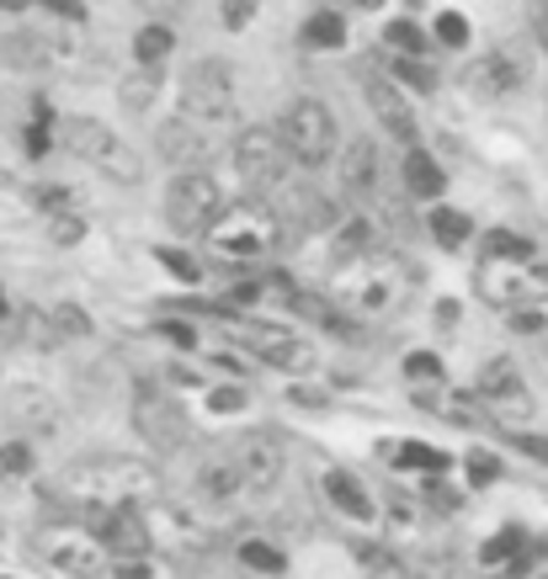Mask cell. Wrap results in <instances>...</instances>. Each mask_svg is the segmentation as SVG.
Returning <instances> with one entry per match:
<instances>
[{
  "mask_svg": "<svg viewBox=\"0 0 548 579\" xmlns=\"http://www.w3.org/2000/svg\"><path fill=\"white\" fill-rule=\"evenodd\" d=\"M38 495L53 516L81 521V527L96 532L107 516L139 510V505H150L160 495V473L139 457H81L64 473H53Z\"/></svg>",
  "mask_w": 548,
  "mask_h": 579,
  "instance_id": "obj_1",
  "label": "cell"
},
{
  "mask_svg": "<svg viewBox=\"0 0 548 579\" xmlns=\"http://www.w3.org/2000/svg\"><path fill=\"white\" fill-rule=\"evenodd\" d=\"M410 292H416V266L389 255V250L346 261L336 277V303L352 319H389L410 303Z\"/></svg>",
  "mask_w": 548,
  "mask_h": 579,
  "instance_id": "obj_2",
  "label": "cell"
},
{
  "mask_svg": "<svg viewBox=\"0 0 548 579\" xmlns=\"http://www.w3.org/2000/svg\"><path fill=\"white\" fill-rule=\"evenodd\" d=\"M283 240V229H277V218L266 213V203H229L218 213V224L209 229V250L218 261H229V266H255V261H266L272 250Z\"/></svg>",
  "mask_w": 548,
  "mask_h": 579,
  "instance_id": "obj_3",
  "label": "cell"
},
{
  "mask_svg": "<svg viewBox=\"0 0 548 579\" xmlns=\"http://www.w3.org/2000/svg\"><path fill=\"white\" fill-rule=\"evenodd\" d=\"M59 144H64V155L85 160V166L102 170V176L118 181V186H139V181H144L139 155H133L107 123H96V118H64V123H59Z\"/></svg>",
  "mask_w": 548,
  "mask_h": 579,
  "instance_id": "obj_4",
  "label": "cell"
},
{
  "mask_svg": "<svg viewBox=\"0 0 548 579\" xmlns=\"http://www.w3.org/2000/svg\"><path fill=\"white\" fill-rule=\"evenodd\" d=\"M277 138L288 144V155H294L298 166H325V160L336 155V118H331L325 101L298 96V101L283 107V118H277Z\"/></svg>",
  "mask_w": 548,
  "mask_h": 579,
  "instance_id": "obj_5",
  "label": "cell"
},
{
  "mask_svg": "<svg viewBox=\"0 0 548 579\" xmlns=\"http://www.w3.org/2000/svg\"><path fill=\"white\" fill-rule=\"evenodd\" d=\"M181 118L198 128L235 118V70L224 59H198L181 81Z\"/></svg>",
  "mask_w": 548,
  "mask_h": 579,
  "instance_id": "obj_6",
  "label": "cell"
},
{
  "mask_svg": "<svg viewBox=\"0 0 548 579\" xmlns=\"http://www.w3.org/2000/svg\"><path fill=\"white\" fill-rule=\"evenodd\" d=\"M224 192H218V181H213L209 170H198V176H170L166 186V218L176 234H209L213 224H218V213H224Z\"/></svg>",
  "mask_w": 548,
  "mask_h": 579,
  "instance_id": "obj_7",
  "label": "cell"
},
{
  "mask_svg": "<svg viewBox=\"0 0 548 579\" xmlns=\"http://www.w3.org/2000/svg\"><path fill=\"white\" fill-rule=\"evenodd\" d=\"M133 431H139L155 453H176V447L192 442L187 410L170 399L166 388H155V383H139V388H133Z\"/></svg>",
  "mask_w": 548,
  "mask_h": 579,
  "instance_id": "obj_8",
  "label": "cell"
},
{
  "mask_svg": "<svg viewBox=\"0 0 548 579\" xmlns=\"http://www.w3.org/2000/svg\"><path fill=\"white\" fill-rule=\"evenodd\" d=\"M266 213L277 218L283 234H314V229H331V224H336V203H331L320 186L294 181V176H283V181L266 192Z\"/></svg>",
  "mask_w": 548,
  "mask_h": 579,
  "instance_id": "obj_9",
  "label": "cell"
},
{
  "mask_svg": "<svg viewBox=\"0 0 548 579\" xmlns=\"http://www.w3.org/2000/svg\"><path fill=\"white\" fill-rule=\"evenodd\" d=\"M294 166V155H288V144L277 138V128H240V138H235V170H240V181L251 186V192H272L283 176Z\"/></svg>",
  "mask_w": 548,
  "mask_h": 579,
  "instance_id": "obj_10",
  "label": "cell"
},
{
  "mask_svg": "<svg viewBox=\"0 0 548 579\" xmlns=\"http://www.w3.org/2000/svg\"><path fill=\"white\" fill-rule=\"evenodd\" d=\"M38 553L53 569H64V575H75V579H102V569H107V547H102V538H96L91 527H81V521L48 527L38 542Z\"/></svg>",
  "mask_w": 548,
  "mask_h": 579,
  "instance_id": "obj_11",
  "label": "cell"
},
{
  "mask_svg": "<svg viewBox=\"0 0 548 579\" xmlns=\"http://www.w3.org/2000/svg\"><path fill=\"white\" fill-rule=\"evenodd\" d=\"M235 335H240V346L251 351L261 367H277V373H309L314 367V346H303L294 330H283V325H255V319H235Z\"/></svg>",
  "mask_w": 548,
  "mask_h": 579,
  "instance_id": "obj_12",
  "label": "cell"
},
{
  "mask_svg": "<svg viewBox=\"0 0 548 579\" xmlns=\"http://www.w3.org/2000/svg\"><path fill=\"white\" fill-rule=\"evenodd\" d=\"M527 85V59H522V48H490V53H479L474 64H468V91L474 96H485V101H501L511 91H522Z\"/></svg>",
  "mask_w": 548,
  "mask_h": 579,
  "instance_id": "obj_13",
  "label": "cell"
},
{
  "mask_svg": "<svg viewBox=\"0 0 548 579\" xmlns=\"http://www.w3.org/2000/svg\"><path fill=\"white\" fill-rule=\"evenodd\" d=\"M224 453H229V462H235L246 495H266V490L283 479V447H277L272 436H261V431L240 436V442H229Z\"/></svg>",
  "mask_w": 548,
  "mask_h": 579,
  "instance_id": "obj_14",
  "label": "cell"
},
{
  "mask_svg": "<svg viewBox=\"0 0 548 579\" xmlns=\"http://www.w3.org/2000/svg\"><path fill=\"white\" fill-rule=\"evenodd\" d=\"M341 186H346V197L352 203H383V155L373 138H357L352 149H346V160H341Z\"/></svg>",
  "mask_w": 548,
  "mask_h": 579,
  "instance_id": "obj_15",
  "label": "cell"
},
{
  "mask_svg": "<svg viewBox=\"0 0 548 579\" xmlns=\"http://www.w3.org/2000/svg\"><path fill=\"white\" fill-rule=\"evenodd\" d=\"M160 155H166L170 166H181V176H198V170L213 160V144H209V128L187 123V118H176V123L160 128Z\"/></svg>",
  "mask_w": 548,
  "mask_h": 579,
  "instance_id": "obj_16",
  "label": "cell"
},
{
  "mask_svg": "<svg viewBox=\"0 0 548 579\" xmlns=\"http://www.w3.org/2000/svg\"><path fill=\"white\" fill-rule=\"evenodd\" d=\"M479 292H485V303H501V309H522V298H533L538 282H533V272H516L511 261H485L479 266Z\"/></svg>",
  "mask_w": 548,
  "mask_h": 579,
  "instance_id": "obj_17",
  "label": "cell"
},
{
  "mask_svg": "<svg viewBox=\"0 0 548 579\" xmlns=\"http://www.w3.org/2000/svg\"><path fill=\"white\" fill-rule=\"evenodd\" d=\"M102 547L123 564V558H150V527H144V510H118L96 527Z\"/></svg>",
  "mask_w": 548,
  "mask_h": 579,
  "instance_id": "obj_18",
  "label": "cell"
},
{
  "mask_svg": "<svg viewBox=\"0 0 548 579\" xmlns=\"http://www.w3.org/2000/svg\"><path fill=\"white\" fill-rule=\"evenodd\" d=\"M362 85H368V101H373V112L383 118V128H389L400 144H410V149H416V118H410L405 96L383 81V75H362Z\"/></svg>",
  "mask_w": 548,
  "mask_h": 579,
  "instance_id": "obj_19",
  "label": "cell"
},
{
  "mask_svg": "<svg viewBox=\"0 0 548 579\" xmlns=\"http://www.w3.org/2000/svg\"><path fill=\"white\" fill-rule=\"evenodd\" d=\"M325 495H331V505H336L341 516H352V521H373V516H379V505L362 490V479L346 473V468H331V473H325Z\"/></svg>",
  "mask_w": 548,
  "mask_h": 579,
  "instance_id": "obj_20",
  "label": "cell"
},
{
  "mask_svg": "<svg viewBox=\"0 0 548 579\" xmlns=\"http://www.w3.org/2000/svg\"><path fill=\"white\" fill-rule=\"evenodd\" d=\"M288 309H294L298 319H309V325H320V330H331V335H357V319H352L341 303L320 298V292H294Z\"/></svg>",
  "mask_w": 548,
  "mask_h": 579,
  "instance_id": "obj_21",
  "label": "cell"
},
{
  "mask_svg": "<svg viewBox=\"0 0 548 579\" xmlns=\"http://www.w3.org/2000/svg\"><path fill=\"white\" fill-rule=\"evenodd\" d=\"M198 495L213 499V505H235V499L246 495V484H240V473H235L229 453H213L209 462H203V473H198Z\"/></svg>",
  "mask_w": 548,
  "mask_h": 579,
  "instance_id": "obj_22",
  "label": "cell"
},
{
  "mask_svg": "<svg viewBox=\"0 0 548 579\" xmlns=\"http://www.w3.org/2000/svg\"><path fill=\"white\" fill-rule=\"evenodd\" d=\"M400 181H405V192H410V197H442V186H448L442 166H437L426 149H410V155H405V166H400Z\"/></svg>",
  "mask_w": 548,
  "mask_h": 579,
  "instance_id": "obj_23",
  "label": "cell"
},
{
  "mask_svg": "<svg viewBox=\"0 0 548 579\" xmlns=\"http://www.w3.org/2000/svg\"><path fill=\"white\" fill-rule=\"evenodd\" d=\"M511 394H522V377H516V362L511 357H496V362H485V373L474 383V399L479 405H501Z\"/></svg>",
  "mask_w": 548,
  "mask_h": 579,
  "instance_id": "obj_24",
  "label": "cell"
},
{
  "mask_svg": "<svg viewBox=\"0 0 548 579\" xmlns=\"http://www.w3.org/2000/svg\"><path fill=\"white\" fill-rule=\"evenodd\" d=\"M5 410H11V420L16 425H27V431H53V399L48 394H38V388H16L11 399H5Z\"/></svg>",
  "mask_w": 548,
  "mask_h": 579,
  "instance_id": "obj_25",
  "label": "cell"
},
{
  "mask_svg": "<svg viewBox=\"0 0 548 579\" xmlns=\"http://www.w3.org/2000/svg\"><path fill=\"white\" fill-rule=\"evenodd\" d=\"M170 53H176V27H166V22L139 27V38H133V59H139L144 70H160Z\"/></svg>",
  "mask_w": 548,
  "mask_h": 579,
  "instance_id": "obj_26",
  "label": "cell"
},
{
  "mask_svg": "<svg viewBox=\"0 0 548 579\" xmlns=\"http://www.w3.org/2000/svg\"><path fill=\"white\" fill-rule=\"evenodd\" d=\"M298 43L303 48H341L346 43V16L341 11H309L303 27H298Z\"/></svg>",
  "mask_w": 548,
  "mask_h": 579,
  "instance_id": "obj_27",
  "label": "cell"
},
{
  "mask_svg": "<svg viewBox=\"0 0 548 579\" xmlns=\"http://www.w3.org/2000/svg\"><path fill=\"white\" fill-rule=\"evenodd\" d=\"M485 261H511V266H538V245L527 234H511V229H496L485 240Z\"/></svg>",
  "mask_w": 548,
  "mask_h": 579,
  "instance_id": "obj_28",
  "label": "cell"
},
{
  "mask_svg": "<svg viewBox=\"0 0 548 579\" xmlns=\"http://www.w3.org/2000/svg\"><path fill=\"white\" fill-rule=\"evenodd\" d=\"M426 43H431V38H426V27H416L410 16H400V22H389V27H383V48H389L394 59H421Z\"/></svg>",
  "mask_w": 548,
  "mask_h": 579,
  "instance_id": "obj_29",
  "label": "cell"
},
{
  "mask_svg": "<svg viewBox=\"0 0 548 579\" xmlns=\"http://www.w3.org/2000/svg\"><path fill=\"white\" fill-rule=\"evenodd\" d=\"M155 96H160V70H144V64H139V70L123 81V107L128 112H150Z\"/></svg>",
  "mask_w": 548,
  "mask_h": 579,
  "instance_id": "obj_30",
  "label": "cell"
},
{
  "mask_svg": "<svg viewBox=\"0 0 548 579\" xmlns=\"http://www.w3.org/2000/svg\"><path fill=\"white\" fill-rule=\"evenodd\" d=\"M431 234H437V240H442V245L453 250V245H464L468 234H474V224H468L464 213H458V207H431Z\"/></svg>",
  "mask_w": 548,
  "mask_h": 579,
  "instance_id": "obj_31",
  "label": "cell"
},
{
  "mask_svg": "<svg viewBox=\"0 0 548 579\" xmlns=\"http://www.w3.org/2000/svg\"><path fill=\"white\" fill-rule=\"evenodd\" d=\"M405 383L416 388V399L426 394V383H431V388H442V362H437L431 351H410V357H405Z\"/></svg>",
  "mask_w": 548,
  "mask_h": 579,
  "instance_id": "obj_32",
  "label": "cell"
},
{
  "mask_svg": "<svg viewBox=\"0 0 548 579\" xmlns=\"http://www.w3.org/2000/svg\"><path fill=\"white\" fill-rule=\"evenodd\" d=\"M394 462H400V468H421V473H442V468H448V453H437L431 442H405V447L394 453Z\"/></svg>",
  "mask_w": 548,
  "mask_h": 579,
  "instance_id": "obj_33",
  "label": "cell"
},
{
  "mask_svg": "<svg viewBox=\"0 0 548 579\" xmlns=\"http://www.w3.org/2000/svg\"><path fill=\"white\" fill-rule=\"evenodd\" d=\"M240 564H246V569H255V575H283V569H288V558H283L272 542H255V538L240 547Z\"/></svg>",
  "mask_w": 548,
  "mask_h": 579,
  "instance_id": "obj_34",
  "label": "cell"
},
{
  "mask_svg": "<svg viewBox=\"0 0 548 579\" xmlns=\"http://www.w3.org/2000/svg\"><path fill=\"white\" fill-rule=\"evenodd\" d=\"M48 325H53V335H59V340H81V335H91V314H85V309H75V303H59V309L48 314Z\"/></svg>",
  "mask_w": 548,
  "mask_h": 579,
  "instance_id": "obj_35",
  "label": "cell"
},
{
  "mask_svg": "<svg viewBox=\"0 0 548 579\" xmlns=\"http://www.w3.org/2000/svg\"><path fill=\"white\" fill-rule=\"evenodd\" d=\"M522 547H527V532H516V527H507V532H496V538H490L485 547H479V558H485V564H511V558H516Z\"/></svg>",
  "mask_w": 548,
  "mask_h": 579,
  "instance_id": "obj_36",
  "label": "cell"
},
{
  "mask_svg": "<svg viewBox=\"0 0 548 579\" xmlns=\"http://www.w3.org/2000/svg\"><path fill=\"white\" fill-rule=\"evenodd\" d=\"M362 569H368V579H410V569L389 547H362Z\"/></svg>",
  "mask_w": 548,
  "mask_h": 579,
  "instance_id": "obj_37",
  "label": "cell"
},
{
  "mask_svg": "<svg viewBox=\"0 0 548 579\" xmlns=\"http://www.w3.org/2000/svg\"><path fill=\"white\" fill-rule=\"evenodd\" d=\"M389 70H394V81L416 85V91H437V70L426 59H389Z\"/></svg>",
  "mask_w": 548,
  "mask_h": 579,
  "instance_id": "obj_38",
  "label": "cell"
},
{
  "mask_svg": "<svg viewBox=\"0 0 548 579\" xmlns=\"http://www.w3.org/2000/svg\"><path fill=\"white\" fill-rule=\"evenodd\" d=\"M448 420L453 425H479L485 420V405L474 394H448Z\"/></svg>",
  "mask_w": 548,
  "mask_h": 579,
  "instance_id": "obj_39",
  "label": "cell"
},
{
  "mask_svg": "<svg viewBox=\"0 0 548 579\" xmlns=\"http://www.w3.org/2000/svg\"><path fill=\"white\" fill-rule=\"evenodd\" d=\"M155 255H160V266H166L170 277H181V282H198V277H203L198 261H192L187 250H155Z\"/></svg>",
  "mask_w": 548,
  "mask_h": 579,
  "instance_id": "obj_40",
  "label": "cell"
},
{
  "mask_svg": "<svg viewBox=\"0 0 548 579\" xmlns=\"http://www.w3.org/2000/svg\"><path fill=\"white\" fill-rule=\"evenodd\" d=\"M0 473H33V447L27 442H5L0 447Z\"/></svg>",
  "mask_w": 548,
  "mask_h": 579,
  "instance_id": "obj_41",
  "label": "cell"
},
{
  "mask_svg": "<svg viewBox=\"0 0 548 579\" xmlns=\"http://www.w3.org/2000/svg\"><path fill=\"white\" fill-rule=\"evenodd\" d=\"M48 234H53L59 245H81L85 218H81V213H64V218H48Z\"/></svg>",
  "mask_w": 548,
  "mask_h": 579,
  "instance_id": "obj_42",
  "label": "cell"
},
{
  "mask_svg": "<svg viewBox=\"0 0 548 579\" xmlns=\"http://www.w3.org/2000/svg\"><path fill=\"white\" fill-rule=\"evenodd\" d=\"M496 479H501V462H496V457L490 453L468 457V484H474V490H485V484H496Z\"/></svg>",
  "mask_w": 548,
  "mask_h": 579,
  "instance_id": "obj_43",
  "label": "cell"
},
{
  "mask_svg": "<svg viewBox=\"0 0 548 579\" xmlns=\"http://www.w3.org/2000/svg\"><path fill=\"white\" fill-rule=\"evenodd\" d=\"M437 38L448 43V48H464V43H468V22L458 16V11H442V16H437Z\"/></svg>",
  "mask_w": 548,
  "mask_h": 579,
  "instance_id": "obj_44",
  "label": "cell"
},
{
  "mask_svg": "<svg viewBox=\"0 0 548 579\" xmlns=\"http://www.w3.org/2000/svg\"><path fill=\"white\" fill-rule=\"evenodd\" d=\"M544 558H548V542H527V547L507 564V579H527V569H533V564H544Z\"/></svg>",
  "mask_w": 548,
  "mask_h": 579,
  "instance_id": "obj_45",
  "label": "cell"
},
{
  "mask_svg": "<svg viewBox=\"0 0 548 579\" xmlns=\"http://www.w3.org/2000/svg\"><path fill=\"white\" fill-rule=\"evenodd\" d=\"M511 330H522V335H538V330H548V319L538 314V309H516L511 314Z\"/></svg>",
  "mask_w": 548,
  "mask_h": 579,
  "instance_id": "obj_46",
  "label": "cell"
},
{
  "mask_svg": "<svg viewBox=\"0 0 548 579\" xmlns=\"http://www.w3.org/2000/svg\"><path fill=\"white\" fill-rule=\"evenodd\" d=\"M209 405H213L218 414H235L240 405H246V394H240V388H213V394H209Z\"/></svg>",
  "mask_w": 548,
  "mask_h": 579,
  "instance_id": "obj_47",
  "label": "cell"
},
{
  "mask_svg": "<svg viewBox=\"0 0 548 579\" xmlns=\"http://www.w3.org/2000/svg\"><path fill=\"white\" fill-rule=\"evenodd\" d=\"M112 575L118 579H155V564H150V558H123Z\"/></svg>",
  "mask_w": 548,
  "mask_h": 579,
  "instance_id": "obj_48",
  "label": "cell"
},
{
  "mask_svg": "<svg viewBox=\"0 0 548 579\" xmlns=\"http://www.w3.org/2000/svg\"><path fill=\"white\" fill-rule=\"evenodd\" d=\"M426 505H437V510H458L464 499H458V490H448V484H431V490H426Z\"/></svg>",
  "mask_w": 548,
  "mask_h": 579,
  "instance_id": "obj_49",
  "label": "cell"
},
{
  "mask_svg": "<svg viewBox=\"0 0 548 579\" xmlns=\"http://www.w3.org/2000/svg\"><path fill=\"white\" fill-rule=\"evenodd\" d=\"M251 16H255V5H246V0H240V5H224V27H229V33H240Z\"/></svg>",
  "mask_w": 548,
  "mask_h": 579,
  "instance_id": "obj_50",
  "label": "cell"
},
{
  "mask_svg": "<svg viewBox=\"0 0 548 579\" xmlns=\"http://www.w3.org/2000/svg\"><path fill=\"white\" fill-rule=\"evenodd\" d=\"M511 442H516V447H522L527 457H538V462H548V436H527V431H522V436H511Z\"/></svg>",
  "mask_w": 548,
  "mask_h": 579,
  "instance_id": "obj_51",
  "label": "cell"
},
{
  "mask_svg": "<svg viewBox=\"0 0 548 579\" xmlns=\"http://www.w3.org/2000/svg\"><path fill=\"white\" fill-rule=\"evenodd\" d=\"M160 335H166V340H176V346H192V340H198V335H192V325H181V319H166V325H160Z\"/></svg>",
  "mask_w": 548,
  "mask_h": 579,
  "instance_id": "obj_52",
  "label": "cell"
},
{
  "mask_svg": "<svg viewBox=\"0 0 548 579\" xmlns=\"http://www.w3.org/2000/svg\"><path fill=\"white\" fill-rule=\"evenodd\" d=\"M533 33H538V43L548 48V5H538V11H533Z\"/></svg>",
  "mask_w": 548,
  "mask_h": 579,
  "instance_id": "obj_53",
  "label": "cell"
},
{
  "mask_svg": "<svg viewBox=\"0 0 548 579\" xmlns=\"http://www.w3.org/2000/svg\"><path fill=\"white\" fill-rule=\"evenodd\" d=\"M533 282H538V288H548V266H533Z\"/></svg>",
  "mask_w": 548,
  "mask_h": 579,
  "instance_id": "obj_54",
  "label": "cell"
},
{
  "mask_svg": "<svg viewBox=\"0 0 548 579\" xmlns=\"http://www.w3.org/2000/svg\"><path fill=\"white\" fill-rule=\"evenodd\" d=\"M0 319H5V298H0Z\"/></svg>",
  "mask_w": 548,
  "mask_h": 579,
  "instance_id": "obj_55",
  "label": "cell"
}]
</instances>
